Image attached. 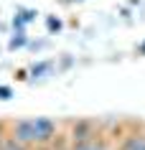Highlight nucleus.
Here are the masks:
<instances>
[{"label":"nucleus","mask_w":145,"mask_h":150,"mask_svg":"<svg viewBox=\"0 0 145 150\" xmlns=\"http://www.w3.org/2000/svg\"><path fill=\"white\" fill-rule=\"evenodd\" d=\"M10 137H16L18 142H23L28 148H38V135H36V120L33 117H23L16 120L10 125Z\"/></svg>","instance_id":"obj_1"},{"label":"nucleus","mask_w":145,"mask_h":150,"mask_svg":"<svg viewBox=\"0 0 145 150\" xmlns=\"http://www.w3.org/2000/svg\"><path fill=\"white\" fill-rule=\"evenodd\" d=\"M69 137H71V145L97 140V122H94V120H76V122H71V132H69Z\"/></svg>","instance_id":"obj_2"},{"label":"nucleus","mask_w":145,"mask_h":150,"mask_svg":"<svg viewBox=\"0 0 145 150\" xmlns=\"http://www.w3.org/2000/svg\"><path fill=\"white\" fill-rule=\"evenodd\" d=\"M120 150H145V135L143 132H132L122 137Z\"/></svg>","instance_id":"obj_3"},{"label":"nucleus","mask_w":145,"mask_h":150,"mask_svg":"<svg viewBox=\"0 0 145 150\" xmlns=\"http://www.w3.org/2000/svg\"><path fill=\"white\" fill-rule=\"evenodd\" d=\"M71 150H110V145L105 137H97L89 142H76V145H71Z\"/></svg>","instance_id":"obj_4"},{"label":"nucleus","mask_w":145,"mask_h":150,"mask_svg":"<svg viewBox=\"0 0 145 150\" xmlns=\"http://www.w3.org/2000/svg\"><path fill=\"white\" fill-rule=\"evenodd\" d=\"M25 43H28L25 31H13V36H10V41H8V48H10V51H16V48H23Z\"/></svg>","instance_id":"obj_5"},{"label":"nucleus","mask_w":145,"mask_h":150,"mask_svg":"<svg viewBox=\"0 0 145 150\" xmlns=\"http://www.w3.org/2000/svg\"><path fill=\"white\" fill-rule=\"evenodd\" d=\"M48 71H51V61H38L31 66V76L33 79H38V76H46Z\"/></svg>","instance_id":"obj_6"},{"label":"nucleus","mask_w":145,"mask_h":150,"mask_svg":"<svg viewBox=\"0 0 145 150\" xmlns=\"http://www.w3.org/2000/svg\"><path fill=\"white\" fill-rule=\"evenodd\" d=\"M0 150H31V148L23 145V142H18L16 137H10V135H8V140H5V145H3Z\"/></svg>","instance_id":"obj_7"},{"label":"nucleus","mask_w":145,"mask_h":150,"mask_svg":"<svg viewBox=\"0 0 145 150\" xmlns=\"http://www.w3.org/2000/svg\"><path fill=\"white\" fill-rule=\"evenodd\" d=\"M46 28H48V33H59L61 28H64V23H61L56 16H48L46 18Z\"/></svg>","instance_id":"obj_8"},{"label":"nucleus","mask_w":145,"mask_h":150,"mask_svg":"<svg viewBox=\"0 0 145 150\" xmlns=\"http://www.w3.org/2000/svg\"><path fill=\"white\" fill-rule=\"evenodd\" d=\"M25 23H28V21H25L21 13H18V16H13V31H25Z\"/></svg>","instance_id":"obj_9"},{"label":"nucleus","mask_w":145,"mask_h":150,"mask_svg":"<svg viewBox=\"0 0 145 150\" xmlns=\"http://www.w3.org/2000/svg\"><path fill=\"white\" fill-rule=\"evenodd\" d=\"M13 89L8 87V84H0V99H3V102H8V99H13Z\"/></svg>","instance_id":"obj_10"},{"label":"nucleus","mask_w":145,"mask_h":150,"mask_svg":"<svg viewBox=\"0 0 145 150\" xmlns=\"http://www.w3.org/2000/svg\"><path fill=\"white\" fill-rule=\"evenodd\" d=\"M18 13H21L28 23H31V21H36V16H38V13H36V10H31V8H18Z\"/></svg>","instance_id":"obj_11"},{"label":"nucleus","mask_w":145,"mask_h":150,"mask_svg":"<svg viewBox=\"0 0 145 150\" xmlns=\"http://www.w3.org/2000/svg\"><path fill=\"white\" fill-rule=\"evenodd\" d=\"M8 127H5V125H3V122H0V148H3V145H5V140H8Z\"/></svg>","instance_id":"obj_12"},{"label":"nucleus","mask_w":145,"mask_h":150,"mask_svg":"<svg viewBox=\"0 0 145 150\" xmlns=\"http://www.w3.org/2000/svg\"><path fill=\"white\" fill-rule=\"evenodd\" d=\"M28 74H31L28 69H18V71H16V79H18V81H25V79H28Z\"/></svg>","instance_id":"obj_13"},{"label":"nucleus","mask_w":145,"mask_h":150,"mask_svg":"<svg viewBox=\"0 0 145 150\" xmlns=\"http://www.w3.org/2000/svg\"><path fill=\"white\" fill-rule=\"evenodd\" d=\"M137 51H140V54L145 56V41H143V43H140V46H137Z\"/></svg>","instance_id":"obj_14"},{"label":"nucleus","mask_w":145,"mask_h":150,"mask_svg":"<svg viewBox=\"0 0 145 150\" xmlns=\"http://www.w3.org/2000/svg\"><path fill=\"white\" fill-rule=\"evenodd\" d=\"M64 3H81V0H64Z\"/></svg>","instance_id":"obj_15"}]
</instances>
